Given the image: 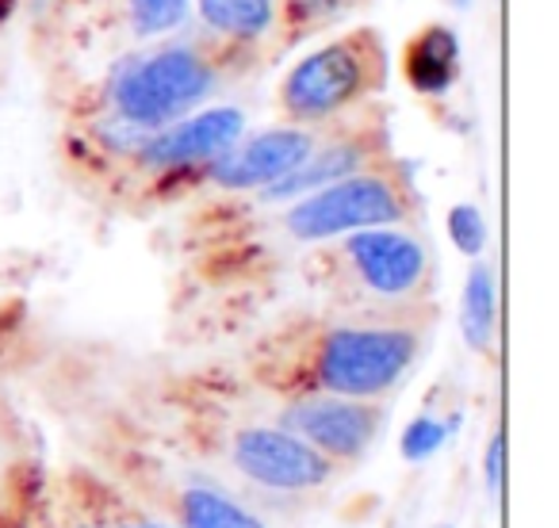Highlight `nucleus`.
<instances>
[{"label":"nucleus","mask_w":559,"mask_h":528,"mask_svg":"<svg viewBox=\"0 0 559 528\" xmlns=\"http://www.w3.org/2000/svg\"><path fill=\"white\" fill-rule=\"evenodd\" d=\"M188 4L192 0H127V16H131L134 35L154 39V35H165L185 24Z\"/></svg>","instance_id":"obj_15"},{"label":"nucleus","mask_w":559,"mask_h":528,"mask_svg":"<svg viewBox=\"0 0 559 528\" xmlns=\"http://www.w3.org/2000/svg\"><path fill=\"white\" fill-rule=\"evenodd\" d=\"M180 513H185L188 528H264L253 513H246L215 490H188Z\"/></svg>","instance_id":"obj_14"},{"label":"nucleus","mask_w":559,"mask_h":528,"mask_svg":"<svg viewBox=\"0 0 559 528\" xmlns=\"http://www.w3.org/2000/svg\"><path fill=\"white\" fill-rule=\"evenodd\" d=\"M414 352H418V337L411 329L345 326L322 337L314 375L330 395L376 398L403 380Z\"/></svg>","instance_id":"obj_2"},{"label":"nucleus","mask_w":559,"mask_h":528,"mask_svg":"<svg viewBox=\"0 0 559 528\" xmlns=\"http://www.w3.org/2000/svg\"><path fill=\"white\" fill-rule=\"evenodd\" d=\"M498 326V291H495V273L487 264H475L467 273L464 296H460V329H464V341L475 352H487L495 341Z\"/></svg>","instance_id":"obj_12"},{"label":"nucleus","mask_w":559,"mask_h":528,"mask_svg":"<svg viewBox=\"0 0 559 528\" xmlns=\"http://www.w3.org/2000/svg\"><path fill=\"white\" fill-rule=\"evenodd\" d=\"M365 161V149L357 142H337V146H326L319 154H307L304 165L288 172V177H280L276 184H269V200H288V195H307L314 188H326L342 177H353V169Z\"/></svg>","instance_id":"obj_11"},{"label":"nucleus","mask_w":559,"mask_h":528,"mask_svg":"<svg viewBox=\"0 0 559 528\" xmlns=\"http://www.w3.org/2000/svg\"><path fill=\"white\" fill-rule=\"evenodd\" d=\"M314 149V139L296 127H280V131L257 134L246 146H230L223 157H215L211 177L215 184L246 192V188H269L280 177H288L296 165L307 161V154Z\"/></svg>","instance_id":"obj_8"},{"label":"nucleus","mask_w":559,"mask_h":528,"mask_svg":"<svg viewBox=\"0 0 559 528\" xmlns=\"http://www.w3.org/2000/svg\"><path fill=\"white\" fill-rule=\"evenodd\" d=\"M437 528H452V525H437Z\"/></svg>","instance_id":"obj_22"},{"label":"nucleus","mask_w":559,"mask_h":528,"mask_svg":"<svg viewBox=\"0 0 559 528\" xmlns=\"http://www.w3.org/2000/svg\"><path fill=\"white\" fill-rule=\"evenodd\" d=\"M288 433L304 436L307 444L322 452V456L353 459L372 444L376 429H380V413L365 403L353 398H304L284 413Z\"/></svg>","instance_id":"obj_7"},{"label":"nucleus","mask_w":559,"mask_h":528,"mask_svg":"<svg viewBox=\"0 0 559 528\" xmlns=\"http://www.w3.org/2000/svg\"><path fill=\"white\" fill-rule=\"evenodd\" d=\"M234 467L246 479L269 490H311L334 475L330 456H322L304 436L284 429H246L234 441Z\"/></svg>","instance_id":"obj_5"},{"label":"nucleus","mask_w":559,"mask_h":528,"mask_svg":"<svg viewBox=\"0 0 559 528\" xmlns=\"http://www.w3.org/2000/svg\"><path fill=\"white\" fill-rule=\"evenodd\" d=\"M127 528H162V525H127Z\"/></svg>","instance_id":"obj_20"},{"label":"nucleus","mask_w":559,"mask_h":528,"mask_svg":"<svg viewBox=\"0 0 559 528\" xmlns=\"http://www.w3.org/2000/svg\"><path fill=\"white\" fill-rule=\"evenodd\" d=\"M345 0H288V24L292 27H311L342 12Z\"/></svg>","instance_id":"obj_18"},{"label":"nucleus","mask_w":559,"mask_h":528,"mask_svg":"<svg viewBox=\"0 0 559 528\" xmlns=\"http://www.w3.org/2000/svg\"><path fill=\"white\" fill-rule=\"evenodd\" d=\"M272 0H200V16L218 35L234 39H257L272 24Z\"/></svg>","instance_id":"obj_13"},{"label":"nucleus","mask_w":559,"mask_h":528,"mask_svg":"<svg viewBox=\"0 0 559 528\" xmlns=\"http://www.w3.org/2000/svg\"><path fill=\"white\" fill-rule=\"evenodd\" d=\"M368 85V58L360 43H330L307 55L296 70L288 73L280 100L296 119H326L353 104Z\"/></svg>","instance_id":"obj_4"},{"label":"nucleus","mask_w":559,"mask_h":528,"mask_svg":"<svg viewBox=\"0 0 559 528\" xmlns=\"http://www.w3.org/2000/svg\"><path fill=\"white\" fill-rule=\"evenodd\" d=\"M444 436H449V425L437 421V418H429V413H421V418H414L411 425H406L403 456L406 459H429L444 444Z\"/></svg>","instance_id":"obj_17"},{"label":"nucleus","mask_w":559,"mask_h":528,"mask_svg":"<svg viewBox=\"0 0 559 528\" xmlns=\"http://www.w3.org/2000/svg\"><path fill=\"white\" fill-rule=\"evenodd\" d=\"M449 238L464 256H479L483 245H487V218H483V211L472 207V203H456L449 211Z\"/></svg>","instance_id":"obj_16"},{"label":"nucleus","mask_w":559,"mask_h":528,"mask_svg":"<svg viewBox=\"0 0 559 528\" xmlns=\"http://www.w3.org/2000/svg\"><path fill=\"white\" fill-rule=\"evenodd\" d=\"M502 471H506V436L495 433L487 444V490H490V497H502Z\"/></svg>","instance_id":"obj_19"},{"label":"nucleus","mask_w":559,"mask_h":528,"mask_svg":"<svg viewBox=\"0 0 559 528\" xmlns=\"http://www.w3.org/2000/svg\"><path fill=\"white\" fill-rule=\"evenodd\" d=\"M211 85H215V70L200 50L165 47L119 70L111 100L127 123L157 131V127H169L173 119L188 116L211 93Z\"/></svg>","instance_id":"obj_1"},{"label":"nucleus","mask_w":559,"mask_h":528,"mask_svg":"<svg viewBox=\"0 0 559 528\" xmlns=\"http://www.w3.org/2000/svg\"><path fill=\"white\" fill-rule=\"evenodd\" d=\"M399 218H403V200L383 177H342L307 192L288 211L284 226L299 241H326L368 226H391Z\"/></svg>","instance_id":"obj_3"},{"label":"nucleus","mask_w":559,"mask_h":528,"mask_svg":"<svg viewBox=\"0 0 559 528\" xmlns=\"http://www.w3.org/2000/svg\"><path fill=\"white\" fill-rule=\"evenodd\" d=\"M406 81L421 96H441L460 73V39L452 27H426L403 55Z\"/></svg>","instance_id":"obj_10"},{"label":"nucleus","mask_w":559,"mask_h":528,"mask_svg":"<svg viewBox=\"0 0 559 528\" xmlns=\"http://www.w3.org/2000/svg\"><path fill=\"white\" fill-rule=\"evenodd\" d=\"M345 253H349L365 288L376 296H411L426 280V249L403 230H383V226L353 230L345 241Z\"/></svg>","instance_id":"obj_6"},{"label":"nucleus","mask_w":559,"mask_h":528,"mask_svg":"<svg viewBox=\"0 0 559 528\" xmlns=\"http://www.w3.org/2000/svg\"><path fill=\"white\" fill-rule=\"evenodd\" d=\"M456 4H460V9H467V0H456Z\"/></svg>","instance_id":"obj_21"},{"label":"nucleus","mask_w":559,"mask_h":528,"mask_svg":"<svg viewBox=\"0 0 559 528\" xmlns=\"http://www.w3.org/2000/svg\"><path fill=\"white\" fill-rule=\"evenodd\" d=\"M241 119L238 108H211L203 116H192L185 123L157 131L154 139L142 142L139 157L150 169H173V165H195V161H215L241 139Z\"/></svg>","instance_id":"obj_9"}]
</instances>
